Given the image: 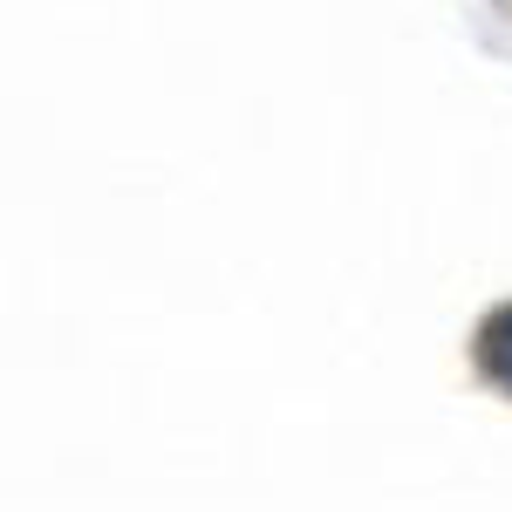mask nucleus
<instances>
[{
    "instance_id": "obj_1",
    "label": "nucleus",
    "mask_w": 512,
    "mask_h": 512,
    "mask_svg": "<svg viewBox=\"0 0 512 512\" xmlns=\"http://www.w3.org/2000/svg\"><path fill=\"white\" fill-rule=\"evenodd\" d=\"M478 376L512 396V308H499V315L478 328Z\"/></svg>"
}]
</instances>
